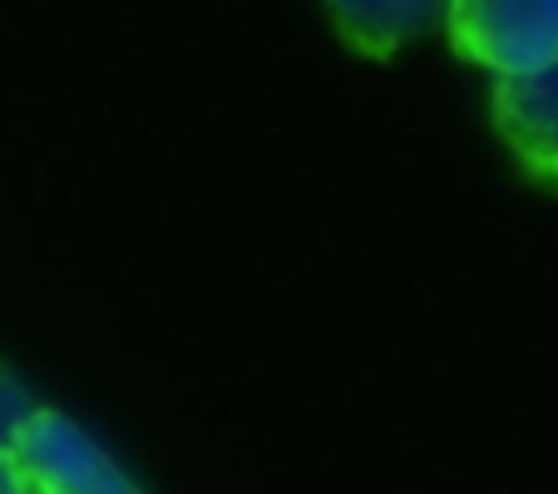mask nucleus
Wrapping results in <instances>:
<instances>
[{"mask_svg": "<svg viewBox=\"0 0 558 494\" xmlns=\"http://www.w3.org/2000/svg\"><path fill=\"white\" fill-rule=\"evenodd\" d=\"M11 465L25 494H148L85 425L35 406L11 445Z\"/></svg>", "mask_w": 558, "mask_h": 494, "instance_id": "1", "label": "nucleus"}, {"mask_svg": "<svg viewBox=\"0 0 558 494\" xmlns=\"http://www.w3.org/2000/svg\"><path fill=\"white\" fill-rule=\"evenodd\" d=\"M445 31L460 60L524 74L558 60V0H450Z\"/></svg>", "mask_w": 558, "mask_h": 494, "instance_id": "2", "label": "nucleus"}, {"mask_svg": "<svg viewBox=\"0 0 558 494\" xmlns=\"http://www.w3.org/2000/svg\"><path fill=\"white\" fill-rule=\"evenodd\" d=\"M495 129L534 183L558 189V60L495 80Z\"/></svg>", "mask_w": 558, "mask_h": 494, "instance_id": "3", "label": "nucleus"}, {"mask_svg": "<svg viewBox=\"0 0 558 494\" xmlns=\"http://www.w3.org/2000/svg\"><path fill=\"white\" fill-rule=\"evenodd\" d=\"M327 5L347 50L366 55V60H390L401 45L421 40L430 25H440L450 0H327Z\"/></svg>", "mask_w": 558, "mask_h": 494, "instance_id": "4", "label": "nucleus"}, {"mask_svg": "<svg viewBox=\"0 0 558 494\" xmlns=\"http://www.w3.org/2000/svg\"><path fill=\"white\" fill-rule=\"evenodd\" d=\"M31 415H35V396L0 366V455H11L15 435H21V425L31 421Z\"/></svg>", "mask_w": 558, "mask_h": 494, "instance_id": "5", "label": "nucleus"}, {"mask_svg": "<svg viewBox=\"0 0 558 494\" xmlns=\"http://www.w3.org/2000/svg\"><path fill=\"white\" fill-rule=\"evenodd\" d=\"M0 494H25V484H21V474H15L11 455H0Z\"/></svg>", "mask_w": 558, "mask_h": 494, "instance_id": "6", "label": "nucleus"}]
</instances>
